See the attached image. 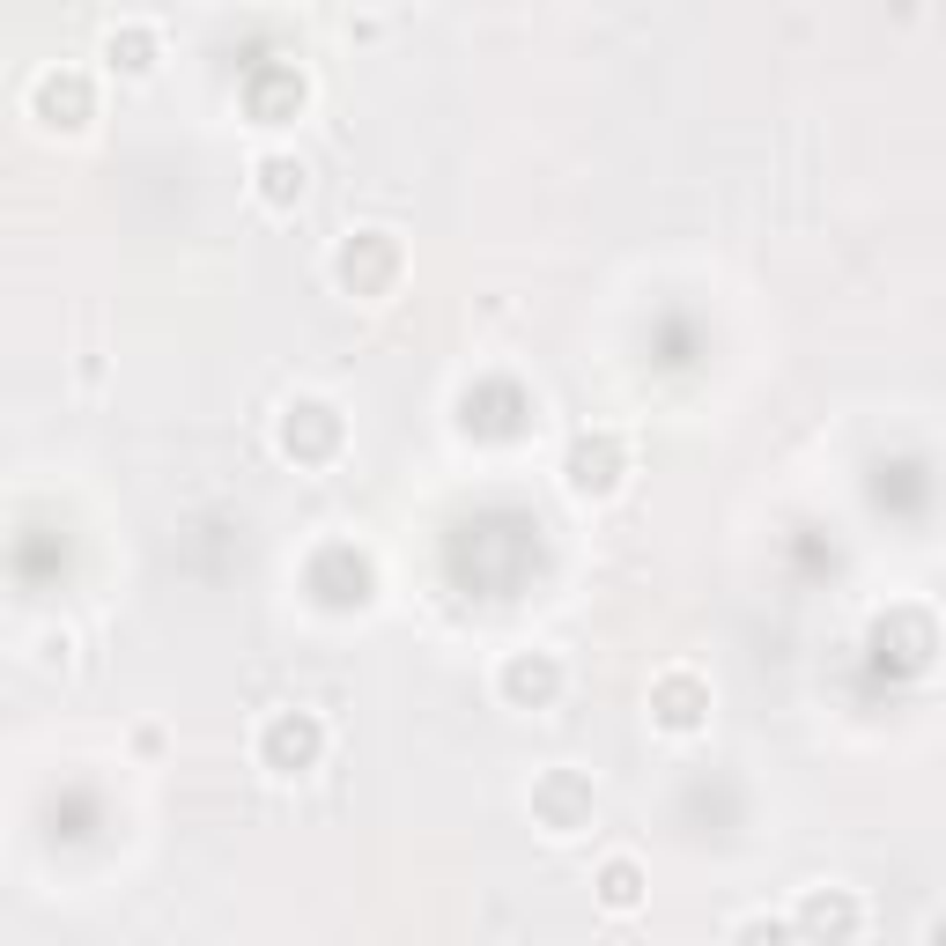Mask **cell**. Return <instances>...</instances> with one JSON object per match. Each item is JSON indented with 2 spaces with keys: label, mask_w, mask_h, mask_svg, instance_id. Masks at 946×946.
Returning <instances> with one entry per match:
<instances>
[{
  "label": "cell",
  "mask_w": 946,
  "mask_h": 946,
  "mask_svg": "<svg viewBox=\"0 0 946 946\" xmlns=\"http://www.w3.org/2000/svg\"><path fill=\"white\" fill-rule=\"evenodd\" d=\"M259 178H267V193H274V200L289 193V185L304 193V163H281V156H274V163H259Z\"/></svg>",
  "instance_id": "obj_1"
},
{
  "label": "cell",
  "mask_w": 946,
  "mask_h": 946,
  "mask_svg": "<svg viewBox=\"0 0 946 946\" xmlns=\"http://www.w3.org/2000/svg\"><path fill=\"white\" fill-rule=\"evenodd\" d=\"M636 902V865H607V910H629Z\"/></svg>",
  "instance_id": "obj_2"
}]
</instances>
